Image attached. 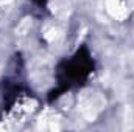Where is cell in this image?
Returning <instances> with one entry per match:
<instances>
[{"label":"cell","mask_w":134,"mask_h":132,"mask_svg":"<svg viewBox=\"0 0 134 132\" xmlns=\"http://www.w3.org/2000/svg\"><path fill=\"white\" fill-rule=\"evenodd\" d=\"M94 71V59L86 45L80 47L70 58L59 62L56 67V81L58 89L52 92L50 99L58 98L59 93L67 92L70 89L80 87L87 81L91 73Z\"/></svg>","instance_id":"1"},{"label":"cell","mask_w":134,"mask_h":132,"mask_svg":"<svg viewBox=\"0 0 134 132\" xmlns=\"http://www.w3.org/2000/svg\"><path fill=\"white\" fill-rule=\"evenodd\" d=\"M33 2L39 6H45V3H47V0H33Z\"/></svg>","instance_id":"2"}]
</instances>
